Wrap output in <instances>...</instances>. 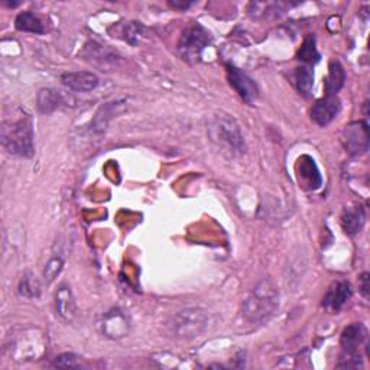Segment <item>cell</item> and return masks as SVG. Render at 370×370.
I'll return each instance as SVG.
<instances>
[{"label":"cell","mask_w":370,"mask_h":370,"mask_svg":"<svg viewBox=\"0 0 370 370\" xmlns=\"http://www.w3.org/2000/svg\"><path fill=\"white\" fill-rule=\"evenodd\" d=\"M14 26H17L22 32H30V34H43L45 28L42 21L32 12H22L17 17L14 21Z\"/></svg>","instance_id":"cell-19"},{"label":"cell","mask_w":370,"mask_h":370,"mask_svg":"<svg viewBox=\"0 0 370 370\" xmlns=\"http://www.w3.org/2000/svg\"><path fill=\"white\" fill-rule=\"evenodd\" d=\"M129 329H130L129 318L120 310H113L103 317L101 330L106 337L121 338L129 334Z\"/></svg>","instance_id":"cell-9"},{"label":"cell","mask_w":370,"mask_h":370,"mask_svg":"<svg viewBox=\"0 0 370 370\" xmlns=\"http://www.w3.org/2000/svg\"><path fill=\"white\" fill-rule=\"evenodd\" d=\"M297 174H298L300 184L306 190H317L322 184V178H321L315 161L308 155H302L298 159Z\"/></svg>","instance_id":"cell-10"},{"label":"cell","mask_w":370,"mask_h":370,"mask_svg":"<svg viewBox=\"0 0 370 370\" xmlns=\"http://www.w3.org/2000/svg\"><path fill=\"white\" fill-rule=\"evenodd\" d=\"M364 223H366V211L360 204L347 207L343 210L342 226L349 236L360 233Z\"/></svg>","instance_id":"cell-14"},{"label":"cell","mask_w":370,"mask_h":370,"mask_svg":"<svg viewBox=\"0 0 370 370\" xmlns=\"http://www.w3.org/2000/svg\"><path fill=\"white\" fill-rule=\"evenodd\" d=\"M367 281H369V275L364 273V275L362 276V292H363V295H364V297H367V292H369Z\"/></svg>","instance_id":"cell-26"},{"label":"cell","mask_w":370,"mask_h":370,"mask_svg":"<svg viewBox=\"0 0 370 370\" xmlns=\"http://www.w3.org/2000/svg\"><path fill=\"white\" fill-rule=\"evenodd\" d=\"M55 308L61 318L66 321H72L77 314V305L72 292L68 286L61 285L55 294Z\"/></svg>","instance_id":"cell-15"},{"label":"cell","mask_w":370,"mask_h":370,"mask_svg":"<svg viewBox=\"0 0 370 370\" xmlns=\"http://www.w3.org/2000/svg\"><path fill=\"white\" fill-rule=\"evenodd\" d=\"M346 72L343 67L338 63H333L330 66V71L327 79L324 80V88H326V96H335L340 88L344 86Z\"/></svg>","instance_id":"cell-17"},{"label":"cell","mask_w":370,"mask_h":370,"mask_svg":"<svg viewBox=\"0 0 370 370\" xmlns=\"http://www.w3.org/2000/svg\"><path fill=\"white\" fill-rule=\"evenodd\" d=\"M64 268V259L61 256H52L48 262H46V265L43 268V281L45 284H52L58 275L61 273V271H63Z\"/></svg>","instance_id":"cell-22"},{"label":"cell","mask_w":370,"mask_h":370,"mask_svg":"<svg viewBox=\"0 0 370 370\" xmlns=\"http://www.w3.org/2000/svg\"><path fill=\"white\" fill-rule=\"evenodd\" d=\"M193 3H178V2H169V6L174 8V9H181V10H185L188 9Z\"/></svg>","instance_id":"cell-27"},{"label":"cell","mask_w":370,"mask_h":370,"mask_svg":"<svg viewBox=\"0 0 370 370\" xmlns=\"http://www.w3.org/2000/svg\"><path fill=\"white\" fill-rule=\"evenodd\" d=\"M280 306V291L269 280L262 281L244 300L242 314L249 322H264L269 320Z\"/></svg>","instance_id":"cell-1"},{"label":"cell","mask_w":370,"mask_h":370,"mask_svg":"<svg viewBox=\"0 0 370 370\" xmlns=\"http://www.w3.org/2000/svg\"><path fill=\"white\" fill-rule=\"evenodd\" d=\"M142 34H144V26L139 22H128V23H125V26H123V30H121V35H125L123 37V39L132 43V45H136L139 42Z\"/></svg>","instance_id":"cell-24"},{"label":"cell","mask_w":370,"mask_h":370,"mask_svg":"<svg viewBox=\"0 0 370 370\" xmlns=\"http://www.w3.org/2000/svg\"><path fill=\"white\" fill-rule=\"evenodd\" d=\"M227 77L230 86L236 90L237 95L248 104H253L257 99L259 90L252 77L235 66H227Z\"/></svg>","instance_id":"cell-7"},{"label":"cell","mask_w":370,"mask_h":370,"mask_svg":"<svg viewBox=\"0 0 370 370\" xmlns=\"http://www.w3.org/2000/svg\"><path fill=\"white\" fill-rule=\"evenodd\" d=\"M61 81L66 87L72 91L87 92L97 88L99 86V77L90 71H74V72H64L61 75Z\"/></svg>","instance_id":"cell-11"},{"label":"cell","mask_w":370,"mask_h":370,"mask_svg":"<svg viewBox=\"0 0 370 370\" xmlns=\"http://www.w3.org/2000/svg\"><path fill=\"white\" fill-rule=\"evenodd\" d=\"M86 57L91 64L101 68H107L110 64H115L117 58L113 52L107 51L103 45H97L95 42L86 46Z\"/></svg>","instance_id":"cell-16"},{"label":"cell","mask_w":370,"mask_h":370,"mask_svg":"<svg viewBox=\"0 0 370 370\" xmlns=\"http://www.w3.org/2000/svg\"><path fill=\"white\" fill-rule=\"evenodd\" d=\"M2 145L14 157L30 158L34 155V129L29 117L3 123Z\"/></svg>","instance_id":"cell-2"},{"label":"cell","mask_w":370,"mask_h":370,"mask_svg":"<svg viewBox=\"0 0 370 370\" xmlns=\"http://www.w3.org/2000/svg\"><path fill=\"white\" fill-rule=\"evenodd\" d=\"M208 327V314L202 308H185L175 313L166 322L169 334L177 338H195Z\"/></svg>","instance_id":"cell-3"},{"label":"cell","mask_w":370,"mask_h":370,"mask_svg":"<svg viewBox=\"0 0 370 370\" xmlns=\"http://www.w3.org/2000/svg\"><path fill=\"white\" fill-rule=\"evenodd\" d=\"M340 109L342 104L337 96H326L313 106L311 119L318 126H327L340 113Z\"/></svg>","instance_id":"cell-8"},{"label":"cell","mask_w":370,"mask_h":370,"mask_svg":"<svg viewBox=\"0 0 370 370\" xmlns=\"http://www.w3.org/2000/svg\"><path fill=\"white\" fill-rule=\"evenodd\" d=\"M298 58L302 61V63H306V64H315L320 61V52L317 50L315 38L313 35H308L304 39V43L298 52Z\"/></svg>","instance_id":"cell-21"},{"label":"cell","mask_w":370,"mask_h":370,"mask_svg":"<svg viewBox=\"0 0 370 370\" xmlns=\"http://www.w3.org/2000/svg\"><path fill=\"white\" fill-rule=\"evenodd\" d=\"M351 297V286L347 281H338L330 286L326 297L322 300V305L326 310L337 313L346 305Z\"/></svg>","instance_id":"cell-12"},{"label":"cell","mask_w":370,"mask_h":370,"mask_svg":"<svg viewBox=\"0 0 370 370\" xmlns=\"http://www.w3.org/2000/svg\"><path fill=\"white\" fill-rule=\"evenodd\" d=\"M54 366L55 367H79L80 366V358L77 356V354L74 353H63V354H59V356L54 360Z\"/></svg>","instance_id":"cell-25"},{"label":"cell","mask_w":370,"mask_h":370,"mask_svg":"<svg viewBox=\"0 0 370 370\" xmlns=\"http://www.w3.org/2000/svg\"><path fill=\"white\" fill-rule=\"evenodd\" d=\"M367 331L363 324L354 322L342 333V347L344 354H359V347L366 343Z\"/></svg>","instance_id":"cell-13"},{"label":"cell","mask_w":370,"mask_h":370,"mask_svg":"<svg viewBox=\"0 0 370 370\" xmlns=\"http://www.w3.org/2000/svg\"><path fill=\"white\" fill-rule=\"evenodd\" d=\"M295 84L298 91L305 97L311 95L314 87V74L308 67H300L295 71Z\"/></svg>","instance_id":"cell-20"},{"label":"cell","mask_w":370,"mask_h":370,"mask_svg":"<svg viewBox=\"0 0 370 370\" xmlns=\"http://www.w3.org/2000/svg\"><path fill=\"white\" fill-rule=\"evenodd\" d=\"M213 137L217 139L222 144H226L228 148L242 153L244 152V141L240 128L233 117L227 115L215 116L211 125Z\"/></svg>","instance_id":"cell-5"},{"label":"cell","mask_w":370,"mask_h":370,"mask_svg":"<svg viewBox=\"0 0 370 370\" xmlns=\"http://www.w3.org/2000/svg\"><path fill=\"white\" fill-rule=\"evenodd\" d=\"M210 42L211 38L207 30L199 25H193L185 29L181 35V39L178 42V51L185 61L195 63V61L202 58L203 51L210 45Z\"/></svg>","instance_id":"cell-4"},{"label":"cell","mask_w":370,"mask_h":370,"mask_svg":"<svg viewBox=\"0 0 370 370\" xmlns=\"http://www.w3.org/2000/svg\"><path fill=\"white\" fill-rule=\"evenodd\" d=\"M342 144L350 155H362L369 149V128L366 121H354L342 132Z\"/></svg>","instance_id":"cell-6"},{"label":"cell","mask_w":370,"mask_h":370,"mask_svg":"<svg viewBox=\"0 0 370 370\" xmlns=\"http://www.w3.org/2000/svg\"><path fill=\"white\" fill-rule=\"evenodd\" d=\"M64 104V97L59 91L52 88H43L38 95V109L41 113H51Z\"/></svg>","instance_id":"cell-18"},{"label":"cell","mask_w":370,"mask_h":370,"mask_svg":"<svg viewBox=\"0 0 370 370\" xmlns=\"http://www.w3.org/2000/svg\"><path fill=\"white\" fill-rule=\"evenodd\" d=\"M19 294L26 298H38L39 297V284L30 275L23 276L19 282Z\"/></svg>","instance_id":"cell-23"}]
</instances>
